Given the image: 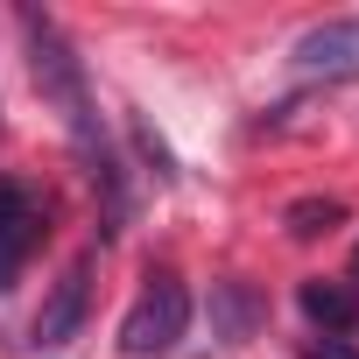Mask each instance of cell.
<instances>
[{
	"mask_svg": "<svg viewBox=\"0 0 359 359\" xmlns=\"http://www.w3.org/2000/svg\"><path fill=\"white\" fill-rule=\"evenodd\" d=\"M22 36H29V71H36V92L57 106V120L71 127L78 155L92 162V184L106 191V233H120V219H127V184H120V169H113V148H106L99 106H92V92H85V64L71 57L64 29H57L43 8H22Z\"/></svg>",
	"mask_w": 359,
	"mask_h": 359,
	"instance_id": "6da1fadb",
	"label": "cell"
},
{
	"mask_svg": "<svg viewBox=\"0 0 359 359\" xmlns=\"http://www.w3.org/2000/svg\"><path fill=\"white\" fill-rule=\"evenodd\" d=\"M43 247V205L15 184V176H0V289L22 275V261Z\"/></svg>",
	"mask_w": 359,
	"mask_h": 359,
	"instance_id": "3957f363",
	"label": "cell"
},
{
	"mask_svg": "<svg viewBox=\"0 0 359 359\" xmlns=\"http://www.w3.org/2000/svg\"><path fill=\"white\" fill-rule=\"evenodd\" d=\"M254 317H261V303H254L247 282H219V289H212V331H219L226 345H240V338L254 331Z\"/></svg>",
	"mask_w": 359,
	"mask_h": 359,
	"instance_id": "52a82bcc",
	"label": "cell"
},
{
	"mask_svg": "<svg viewBox=\"0 0 359 359\" xmlns=\"http://www.w3.org/2000/svg\"><path fill=\"white\" fill-rule=\"evenodd\" d=\"M310 359H359V352H352V345H345V338H324V345H317V352H310Z\"/></svg>",
	"mask_w": 359,
	"mask_h": 359,
	"instance_id": "30bf717a",
	"label": "cell"
},
{
	"mask_svg": "<svg viewBox=\"0 0 359 359\" xmlns=\"http://www.w3.org/2000/svg\"><path fill=\"white\" fill-rule=\"evenodd\" d=\"M296 71H310V78H352L359 71V15L303 29L296 36Z\"/></svg>",
	"mask_w": 359,
	"mask_h": 359,
	"instance_id": "5b68a950",
	"label": "cell"
},
{
	"mask_svg": "<svg viewBox=\"0 0 359 359\" xmlns=\"http://www.w3.org/2000/svg\"><path fill=\"white\" fill-rule=\"evenodd\" d=\"M282 226H289V240H317V233L345 226V205H338V198H296V205L282 212Z\"/></svg>",
	"mask_w": 359,
	"mask_h": 359,
	"instance_id": "ba28073f",
	"label": "cell"
},
{
	"mask_svg": "<svg viewBox=\"0 0 359 359\" xmlns=\"http://www.w3.org/2000/svg\"><path fill=\"white\" fill-rule=\"evenodd\" d=\"M184 331H191V289L162 268V275H148L141 303L127 310L120 352H127V359H162V352H176V338H184Z\"/></svg>",
	"mask_w": 359,
	"mask_h": 359,
	"instance_id": "7a4b0ae2",
	"label": "cell"
},
{
	"mask_svg": "<svg viewBox=\"0 0 359 359\" xmlns=\"http://www.w3.org/2000/svg\"><path fill=\"white\" fill-rule=\"evenodd\" d=\"M85 310H92V261H71V268H64V282L50 289L43 317H36V345H43V352H64V345L78 338Z\"/></svg>",
	"mask_w": 359,
	"mask_h": 359,
	"instance_id": "277c9868",
	"label": "cell"
},
{
	"mask_svg": "<svg viewBox=\"0 0 359 359\" xmlns=\"http://www.w3.org/2000/svg\"><path fill=\"white\" fill-rule=\"evenodd\" d=\"M134 141H141V155L155 162V176H162V184H176V162H169V148H162V141H155V134H148L141 120H134Z\"/></svg>",
	"mask_w": 359,
	"mask_h": 359,
	"instance_id": "9c48e42d",
	"label": "cell"
},
{
	"mask_svg": "<svg viewBox=\"0 0 359 359\" xmlns=\"http://www.w3.org/2000/svg\"><path fill=\"white\" fill-rule=\"evenodd\" d=\"M345 289H352V296H359V247H352V275H345Z\"/></svg>",
	"mask_w": 359,
	"mask_h": 359,
	"instance_id": "8fae6325",
	"label": "cell"
},
{
	"mask_svg": "<svg viewBox=\"0 0 359 359\" xmlns=\"http://www.w3.org/2000/svg\"><path fill=\"white\" fill-rule=\"evenodd\" d=\"M296 303H303V317H310L317 331H331V338L359 324V296H352L345 282H324V275H317V282H303V289H296Z\"/></svg>",
	"mask_w": 359,
	"mask_h": 359,
	"instance_id": "8992f818",
	"label": "cell"
}]
</instances>
